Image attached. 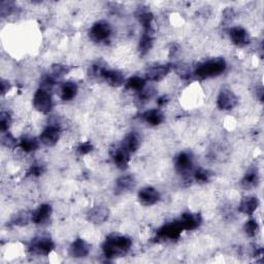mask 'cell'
I'll return each mask as SVG.
<instances>
[{
	"mask_svg": "<svg viewBox=\"0 0 264 264\" xmlns=\"http://www.w3.org/2000/svg\"><path fill=\"white\" fill-rule=\"evenodd\" d=\"M132 242L127 236L112 235L108 237L102 245V250L107 258H117L124 256L130 250Z\"/></svg>",
	"mask_w": 264,
	"mask_h": 264,
	"instance_id": "obj_1",
	"label": "cell"
},
{
	"mask_svg": "<svg viewBox=\"0 0 264 264\" xmlns=\"http://www.w3.org/2000/svg\"><path fill=\"white\" fill-rule=\"evenodd\" d=\"M227 65L223 58H215L197 65L194 75L200 78H209L218 76L225 72Z\"/></svg>",
	"mask_w": 264,
	"mask_h": 264,
	"instance_id": "obj_2",
	"label": "cell"
},
{
	"mask_svg": "<svg viewBox=\"0 0 264 264\" xmlns=\"http://www.w3.org/2000/svg\"><path fill=\"white\" fill-rule=\"evenodd\" d=\"M33 107L39 113H47L53 108L52 96L46 89H38L33 96Z\"/></svg>",
	"mask_w": 264,
	"mask_h": 264,
	"instance_id": "obj_3",
	"label": "cell"
},
{
	"mask_svg": "<svg viewBox=\"0 0 264 264\" xmlns=\"http://www.w3.org/2000/svg\"><path fill=\"white\" fill-rule=\"evenodd\" d=\"M112 35L111 25L105 21L96 22L90 29L91 39L96 42H102L108 40Z\"/></svg>",
	"mask_w": 264,
	"mask_h": 264,
	"instance_id": "obj_4",
	"label": "cell"
},
{
	"mask_svg": "<svg viewBox=\"0 0 264 264\" xmlns=\"http://www.w3.org/2000/svg\"><path fill=\"white\" fill-rule=\"evenodd\" d=\"M237 103H239V98L237 96L230 90L224 88L219 93L218 99H217V107L222 111H229L235 108Z\"/></svg>",
	"mask_w": 264,
	"mask_h": 264,
	"instance_id": "obj_5",
	"label": "cell"
},
{
	"mask_svg": "<svg viewBox=\"0 0 264 264\" xmlns=\"http://www.w3.org/2000/svg\"><path fill=\"white\" fill-rule=\"evenodd\" d=\"M183 230L184 229L180 221H174V222L165 224L164 226H162L160 229L158 230L157 234L162 240L173 241V240L179 239Z\"/></svg>",
	"mask_w": 264,
	"mask_h": 264,
	"instance_id": "obj_6",
	"label": "cell"
},
{
	"mask_svg": "<svg viewBox=\"0 0 264 264\" xmlns=\"http://www.w3.org/2000/svg\"><path fill=\"white\" fill-rule=\"evenodd\" d=\"M30 251L33 254L39 255V256H48V255L54 249V244L49 239V237H38V239L33 240L31 243Z\"/></svg>",
	"mask_w": 264,
	"mask_h": 264,
	"instance_id": "obj_7",
	"label": "cell"
},
{
	"mask_svg": "<svg viewBox=\"0 0 264 264\" xmlns=\"http://www.w3.org/2000/svg\"><path fill=\"white\" fill-rule=\"evenodd\" d=\"M60 128L58 126L50 125L42 130L40 134V142L47 146V147H53L55 146L60 138Z\"/></svg>",
	"mask_w": 264,
	"mask_h": 264,
	"instance_id": "obj_8",
	"label": "cell"
},
{
	"mask_svg": "<svg viewBox=\"0 0 264 264\" xmlns=\"http://www.w3.org/2000/svg\"><path fill=\"white\" fill-rule=\"evenodd\" d=\"M160 199V194L153 187H145L138 192V200L140 204L146 207L153 206L157 204Z\"/></svg>",
	"mask_w": 264,
	"mask_h": 264,
	"instance_id": "obj_9",
	"label": "cell"
},
{
	"mask_svg": "<svg viewBox=\"0 0 264 264\" xmlns=\"http://www.w3.org/2000/svg\"><path fill=\"white\" fill-rule=\"evenodd\" d=\"M193 167V157L190 153L182 152L175 158V170L181 174L189 173Z\"/></svg>",
	"mask_w": 264,
	"mask_h": 264,
	"instance_id": "obj_10",
	"label": "cell"
},
{
	"mask_svg": "<svg viewBox=\"0 0 264 264\" xmlns=\"http://www.w3.org/2000/svg\"><path fill=\"white\" fill-rule=\"evenodd\" d=\"M229 37L231 41L237 47H245L250 42V37L247 30L240 26L232 27L229 30Z\"/></svg>",
	"mask_w": 264,
	"mask_h": 264,
	"instance_id": "obj_11",
	"label": "cell"
},
{
	"mask_svg": "<svg viewBox=\"0 0 264 264\" xmlns=\"http://www.w3.org/2000/svg\"><path fill=\"white\" fill-rule=\"evenodd\" d=\"M112 158L113 160V163L116 164V166L120 170H126L129 164L130 160V154L125 151L121 146L119 148L113 149L112 151Z\"/></svg>",
	"mask_w": 264,
	"mask_h": 264,
	"instance_id": "obj_12",
	"label": "cell"
},
{
	"mask_svg": "<svg viewBox=\"0 0 264 264\" xmlns=\"http://www.w3.org/2000/svg\"><path fill=\"white\" fill-rule=\"evenodd\" d=\"M90 253V245L82 239L75 240L69 248V254L75 258H84Z\"/></svg>",
	"mask_w": 264,
	"mask_h": 264,
	"instance_id": "obj_13",
	"label": "cell"
},
{
	"mask_svg": "<svg viewBox=\"0 0 264 264\" xmlns=\"http://www.w3.org/2000/svg\"><path fill=\"white\" fill-rule=\"evenodd\" d=\"M179 221L184 230H194L199 227L202 222V219L199 214L186 213L182 215Z\"/></svg>",
	"mask_w": 264,
	"mask_h": 264,
	"instance_id": "obj_14",
	"label": "cell"
},
{
	"mask_svg": "<svg viewBox=\"0 0 264 264\" xmlns=\"http://www.w3.org/2000/svg\"><path fill=\"white\" fill-rule=\"evenodd\" d=\"M100 77L113 87H120L124 84V75L118 70H111L104 68L101 73Z\"/></svg>",
	"mask_w": 264,
	"mask_h": 264,
	"instance_id": "obj_15",
	"label": "cell"
},
{
	"mask_svg": "<svg viewBox=\"0 0 264 264\" xmlns=\"http://www.w3.org/2000/svg\"><path fill=\"white\" fill-rule=\"evenodd\" d=\"M170 72V67L169 65H157L149 68L147 72V80L151 82L161 81Z\"/></svg>",
	"mask_w": 264,
	"mask_h": 264,
	"instance_id": "obj_16",
	"label": "cell"
},
{
	"mask_svg": "<svg viewBox=\"0 0 264 264\" xmlns=\"http://www.w3.org/2000/svg\"><path fill=\"white\" fill-rule=\"evenodd\" d=\"M51 214L52 207L49 205H41L31 214V221L34 224H43L48 221Z\"/></svg>",
	"mask_w": 264,
	"mask_h": 264,
	"instance_id": "obj_17",
	"label": "cell"
},
{
	"mask_svg": "<svg viewBox=\"0 0 264 264\" xmlns=\"http://www.w3.org/2000/svg\"><path fill=\"white\" fill-rule=\"evenodd\" d=\"M110 210L104 207H93L89 214H88V219L89 221L95 224H101L105 222L109 218Z\"/></svg>",
	"mask_w": 264,
	"mask_h": 264,
	"instance_id": "obj_18",
	"label": "cell"
},
{
	"mask_svg": "<svg viewBox=\"0 0 264 264\" xmlns=\"http://www.w3.org/2000/svg\"><path fill=\"white\" fill-rule=\"evenodd\" d=\"M259 207V200L255 196H247L242 199L240 204V212L245 215H253Z\"/></svg>",
	"mask_w": 264,
	"mask_h": 264,
	"instance_id": "obj_19",
	"label": "cell"
},
{
	"mask_svg": "<svg viewBox=\"0 0 264 264\" xmlns=\"http://www.w3.org/2000/svg\"><path fill=\"white\" fill-rule=\"evenodd\" d=\"M77 94V86L73 82H66L61 85L59 89L60 98L65 101L73 100Z\"/></svg>",
	"mask_w": 264,
	"mask_h": 264,
	"instance_id": "obj_20",
	"label": "cell"
},
{
	"mask_svg": "<svg viewBox=\"0 0 264 264\" xmlns=\"http://www.w3.org/2000/svg\"><path fill=\"white\" fill-rule=\"evenodd\" d=\"M121 147L127 151L129 154L134 153L137 151L139 147V137L134 132H131V133L127 134L124 139H123Z\"/></svg>",
	"mask_w": 264,
	"mask_h": 264,
	"instance_id": "obj_21",
	"label": "cell"
},
{
	"mask_svg": "<svg viewBox=\"0 0 264 264\" xmlns=\"http://www.w3.org/2000/svg\"><path fill=\"white\" fill-rule=\"evenodd\" d=\"M144 119L148 124L157 126L160 125L164 121V115L159 110H150L144 113Z\"/></svg>",
	"mask_w": 264,
	"mask_h": 264,
	"instance_id": "obj_22",
	"label": "cell"
},
{
	"mask_svg": "<svg viewBox=\"0 0 264 264\" xmlns=\"http://www.w3.org/2000/svg\"><path fill=\"white\" fill-rule=\"evenodd\" d=\"M19 147L23 150L26 153H30L35 151L38 148V142L37 138H34L32 136H23L20 139Z\"/></svg>",
	"mask_w": 264,
	"mask_h": 264,
	"instance_id": "obj_23",
	"label": "cell"
},
{
	"mask_svg": "<svg viewBox=\"0 0 264 264\" xmlns=\"http://www.w3.org/2000/svg\"><path fill=\"white\" fill-rule=\"evenodd\" d=\"M153 37H152V30H145L144 34L142 35V38L139 40V51L142 53H147L151 50L153 47Z\"/></svg>",
	"mask_w": 264,
	"mask_h": 264,
	"instance_id": "obj_24",
	"label": "cell"
},
{
	"mask_svg": "<svg viewBox=\"0 0 264 264\" xmlns=\"http://www.w3.org/2000/svg\"><path fill=\"white\" fill-rule=\"evenodd\" d=\"M126 86L128 89L135 91V92H140L145 89L146 86V80L140 76H132L129 80L126 82Z\"/></svg>",
	"mask_w": 264,
	"mask_h": 264,
	"instance_id": "obj_25",
	"label": "cell"
},
{
	"mask_svg": "<svg viewBox=\"0 0 264 264\" xmlns=\"http://www.w3.org/2000/svg\"><path fill=\"white\" fill-rule=\"evenodd\" d=\"M259 182V175L256 170H250L247 173L245 174L243 179V185L245 188H252L257 186Z\"/></svg>",
	"mask_w": 264,
	"mask_h": 264,
	"instance_id": "obj_26",
	"label": "cell"
},
{
	"mask_svg": "<svg viewBox=\"0 0 264 264\" xmlns=\"http://www.w3.org/2000/svg\"><path fill=\"white\" fill-rule=\"evenodd\" d=\"M135 185L134 178L132 175H123L117 181V189L121 192L130 190Z\"/></svg>",
	"mask_w": 264,
	"mask_h": 264,
	"instance_id": "obj_27",
	"label": "cell"
},
{
	"mask_svg": "<svg viewBox=\"0 0 264 264\" xmlns=\"http://www.w3.org/2000/svg\"><path fill=\"white\" fill-rule=\"evenodd\" d=\"M31 221V215H29L27 212H20L14 216L13 223L17 226H24L28 224V222Z\"/></svg>",
	"mask_w": 264,
	"mask_h": 264,
	"instance_id": "obj_28",
	"label": "cell"
},
{
	"mask_svg": "<svg viewBox=\"0 0 264 264\" xmlns=\"http://www.w3.org/2000/svg\"><path fill=\"white\" fill-rule=\"evenodd\" d=\"M245 232L249 236H255L259 231V225L256 220H249V221L245 224Z\"/></svg>",
	"mask_w": 264,
	"mask_h": 264,
	"instance_id": "obj_29",
	"label": "cell"
},
{
	"mask_svg": "<svg viewBox=\"0 0 264 264\" xmlns=\"http://www.w3.org/2000/svg\"><path fill=\"white\" fill-rule=\"evenodd\" d=\"M210 173L208 170H204V169H199L194 171V180L198 183H207L210 179Z\"/></svg>",
	"mask_w": 264,
	"mask_h": 264,
	"instance_id": "obj_30",
	"label": "cell"
},
{
	"mask_svg": "<svg viewBox=\"0 0 264 264\" xmlns=\"http://www.w3.org/2000/svg\"><path fill=\"white\" fill-rule=\"evenodd\" d=\"M11 116L8 115V113L2 112L1 116H0V130H1L2 133H5V132L8 130V127L11 125Z\"/></svg>",
	"mask_w": 264,
	"mask_h": 264,
	"instance_id": "obj_31",
	"label": "cell"
},
{
	"mask_svg": "<svg viewBox=\"0 0 264 264\" xmlns=\"http://www.w3.org/2000/svg\"><path fill=\"white\" fill-rule=\"evenodd\" d=\"M68 72H69V68L62 64H56V65H53L52 67L53 76H63L66 74H68Z\"/></svg>",
	"mask_w": 264,
	"mask_h": 264,
	"instance_id": "obj_32",
	"label": "cell"
},
{
	"mask_svg": "<svg viewBox=\"0 0 264 264\" xmlns=\"http://www.w3.org/2000/svg\"><path fill=\"white\" fill-rule=\"evenodd\" d=\"M2 145L10 149L15 148L16 146H19L18 140L11 133H8V132H6V133L2 136Z\"/></svg>",
	"mask_w": 264,
	"mask_h": 264,
	"instance_id": "obj_33",
	"label": "cell"
},
{
	"mask_svg": "<svg viewBox=\"0 0 264 264\" xmlns=\"http://www.w3.org/2000/svg\"><path fill=\"white\" fill-rule=\"evenodd\" d=\"M92 151V145L90 143H83L82 145L78 146L77 152L80 155H87Z\"/></svg>",
	"mask_w": 264,
	"mask_h": 264,
	"instance_id": "obj_34",
	"label": "cell"
},
{
	"mask_svg": "<svg viewBox=\"0 0 264 264\" xmlns=\"http://www.w3.org/2000/svg\"><path fill=\"white\" fill-rule=\"evenodd\" d=\"M42 172V167L40 166V164H35L31 167L30 170V173L33 175H38Z\"/></svg>",
	"mask_w": 264,
	"mask_h": 264,
	"instance_id": "obj_35",
	"label": "cell"
},
{
	"mask_svg": "<svg viewBox=\"0 0 264 264\" xmlns=\"http://www.w3.org/2000/svg\"><path fill=\"white\" fill-rule=\"evenodd\" d=\"M8 89H10V84H8V82L6 81H1V91H2V94H5Z\"/></svg>",
	"mask_w": 264,
	"mask_h": 264,
	"instance_id": "obj_36",
	"label": "cell"
},
{
	"mask_svg": "<svg viewBox=\"0 0 264 264\" xmlns=\"http://www.w3.org/2000/svg\"><path fill=\"white\" fill-rule=\"evenodd\" d=\"M167 102V97L166 96H162V97H160L159 99L157 100V103L159 107H163V105H165V103Z\"/></svg>",
	"mask_w": 264,
	"mask_h": 264,
	"instance_id": "obj_37",
	"label": "cell"
}]
</instances>
